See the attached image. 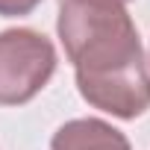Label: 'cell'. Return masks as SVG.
Instances as JSON below:
<instances>
[{
  "instance_id": "6da1fadb",
  "label": "cell",
  "mask_w": 150,
  "mask_h": 150,
  "mask_svg": "<svg viewBox=\"0 0 150 150\" xmlns=\"http://www.w3.org/2000/svg\"><path fill=\"white\" fill-rule=\"evenodd\" d=\"M56 30L83 100L124 121L150 109V71L121 0H62Z\"/></svg>"
},
{
  "instance_id": "7a4b0ae2",
  "label": "cell",
  "mask_w": 150,
  "mask_h": 150,
  "mask_svg": "<svg viewBox=\"0 0 150 150\" xmlns=\"http://www.w3.org/2000/svg\"><path fill=\"white\" fill-rule=\"evenodd\" d=\"M56 50L47 35L30 27L0 33V106L30 103L53 77Z\"/></svg>"
},
{
  "instance_id": "3957f363",
  "label": "cell",
  "mask_w": 150,
  "mask_h": 150,
  "mask_svg": "<svg viewBox=\"0 0 150 150\" xmlns=\"http://www.w3.org/2000/svg\"><path fill=\"white\" fill-rule=\"evenodd\" d=\"M50 150H132L127 135L100 118H77L53 132Z\"/></svg>"
},
{
  "instance_id": "277c9868",
  "label": "cell",
  "mask_w": 150,
  "mask_h": 150,
  "mask_svg": "<svg viewBox=\"0 0 150 150\" xmlns=\"http://www.w3.org/2000/svg\"><path fill=\"white\" fill-rule=\"evenodd\" d=\"M41 0H0V15L3 18H18V15H30Z\"/></svg>"
},
{
  "instance_id": "5b68a950",
  "label": "cell",
  "mask_w": 150,
  "mask_h": 150,
  "mask_svg": "<svg viewBox=\"0 0 150 150\" xmlns=\"http://www.w3.org/2000/svg\"><path fill=\"white\" fill-rule=\"evenodd\" d=\"M121 3H127V0H121Z\"/></svg>"
}]
</instances>
